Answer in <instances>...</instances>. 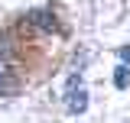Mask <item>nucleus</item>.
<instances>
[{
    "instance_id": "1",
    "label": "nucleus",
    "mask_w": 130,
    "mask_h": 123,
    "mask_svg": "<svg viewBox=\"0 0 130 123\" xmlns=\"http://www.w3.org/2000/svg\"><path fill=\"white\" fill-rule=\"evenodd\" d=\"M32 23H36L39 29H55V16L49 13V10H36V13H32Z\"/></svg>"
},
{
    "instance_id": "4",
    "label": "nucleus",
    "mask_w": 130,
    "mask_h": 123,
    "mask_svg": "<svg viewBox=\"0 0 130 123\" xmlns=\"http://www.w3.org/2000/svg\"><path fill=\"white\" fill-rule=\"evenodd\" d=\"M114 84H117V88H127V68H124V65L117 68V78H114Z\"/></svg>"
},
{
    "instance_id": "5",
    "label": "nucleus",
    "mask_w": 130,
    "mask_h": 123,
    "mask_svg": "<svg viewBox=\"0 0 130 123\" xmlns=\"http://www.w3.org/2000/svg\"><path fill=\"white\" fill-rule=\"evenodd\" d=\"M120 55H124V62H130V46H124V49H120Z\"/></svg>"
},
{
    "instance_id": "3",
    "label": "nucleus",
    "mask_w": 130,
    "mask_h": 123,
    "mask_svg": "<svg viewBox=\"0 0 130 123\" xmlns=\"http://www.w3.org/2000/svg\"><path fill=\"white\" fill-rule=\"evenodd\" d=\"M3 91H13V78H10L7 58H0V94H3Z\"/></svg>"
},
{
    "instance_id": "2",
    "label": "nucleus",
    "mask_w": 130,
    "mask_h": 123,
    "mask_svg": "<svg viewBox=\"0 0 130 123\" xmlns=\"http://www.w3.org/2000/svg\"><path fill=\"white\" fill-rule=\"evenodd\" d=\"M85 107H88V94H85V88H78V94H72V100H68V110L85 113Z\"/></svg>"
}]
</instances>
